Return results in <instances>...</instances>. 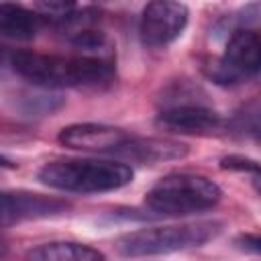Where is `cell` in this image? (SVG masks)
I'll use <instances>...</instances> for the list:
<instances>
[{"mask_svg":"<svg viewBox=\"0 0 261 261\" xmlns=\"http://www.w3.org/2000/svg\"><path fill=\"white\" fill-rule=\"evenodd\" d=\"M234 245H237L241 251L251 253V255H257V253L261 251V241H259L257 234H241V237H237Z\"/></svg>","mask_w":261,"mask_h":261,"instance_id":"15","label":"cell"},{"mask_svg":"<svg viewBox=\"0 0 261 261\" xmlns=\"http://www.w3.org/2000/svg\"><path fill=\"white\" fill-rule=\"evenodd\" d=\"M8 65L14 73L41 88L100 86L112 80V59L86 55H47L35 51H10Z\"/></svg>","mask_w":261,"mask_h":261,"instance_id":"1","label":"cell"},{"mask_svg":"<svg viewBox=\"0 0 261 261\" xmlns=\"http://www.w3.org/2000/svg\"><path fill=\"white\" fill-rule=\"evenodd\" d=\"M222 230V222L218 220H200L186 224H167L141 228L116 239V251L124 257H151V255H167L192 247H200L214 239Z\"/></svg>","mask_w":261,"mask_h":261,"instance_id":"3","label":"cell"},{"mask_svg":"<svg viewBox=\"0 0 261 261\" xmlns=\"http://www.w3.org/2000/svg\"><path fill=\"white\" fill-rule=\"evenodd\" d=\"M220 167L228 169V171H245V173H253L257 177L259 173V163L249 159V157H241V155H228L220 159Z\"/></svg>","mask_w":261,"mask_h":261,"instance_id":"14","label":"cell"},{"mask_svg":"<svg viewBox=\"0 0 261 261\" xmlns=\"http://www.w3.org/2000/svg\"><path fill=\"white\" fill-rule=\"evenodd\" d=\"M6 253V241L0 237V255H4Z\"/></svg>","mask_w":261,"mask_h":261,"instance_id":"17","label":"cell"},{"mask_svg":"<svg viewBox=\"0 0 261 261\" xmlns=\"http://www.w3.org/2000/svg\"><path fill=\"white\" fill-rule=\"evenodd\" d=\"M188 151H190L188 145L179 141L130 135V139L118 151L116 157L139 161V163H161V161H171V159H184Z\"/></svg>","mask_w":261,"mask_h":261,"instance_id":"10","label":"cell"},{"mask_svg":"<svg viewBox=\"0 0 261 261\" xmlns=\"http://www.w3.org/2000/svg\"><path fill=\"white\" fill-rule=\"evenodd\" d=\"M128 139H130V133L116 126H108V124H96V122L69 124L61 128L57 135V141L67 149L106 153L114 157L126 145Z\"/></svg>","mask_w":261,"mask_h":261,"instance_id":"7","label":"cell"},{"mask_svg":"<svg viewBox=\"0 0 261 261\" xmlns=\"http://www.w3.org/2000/svg\"><path fill=\"white\" fill-rule=\"evenodd\" d=\"M67 208L69 204L65 200L53 196L31 192H0V226L57 216Z\"/></svg>","mask_w":261,"mask_h":261,"instance_id":"9","label":"cell"},{"mask_svg":"<svg viewBox=\"0 0 261 261\" xmlns=\"http://www.w3.org/2000/svg\"><path fill=\"white\" fill-rule=\"evenodd\" d=\"M155 124L171 133L208 135L222 126V118L206 102H184L163 106L155 118Z\"/></svg>","mask_w":261,"mask_h":261,"instance_id":"8","label":"cell"},{"mask_svg":"<svg viewBox=\"0 0 261 261\" xmlns=\"http://www.w3.org/2000/svg\"><path fill=\"white\" fill-rule=\"evenodd\" d=\"M75 8H77V4H73V2H55V0H51V2H35L33 4V10L43 20L51 18V20H55L59 24H63L69 18V14H73Z\"/></svg>","mask_w":261,"mask_h":261,"instance_id":"13","label":"cell"},{"mask_svg":"<svg viewBox=\"0 0 261 261\" xmlns=\"http://www.w3.org/2000/svg\"><path fill=\"white\" fill-rule=\"evenodd\" d=\"M43 18L22 4L0 2V35L14 41H31L39 29Z\"/></svg>","mask_w":261,"mask_h":261,"instance_id":"11","label":"cell"},{"mask_svg":"<svg viewBox=\"0 0 261 261\" xmlns=\"http://www.w3.org/2000/svg\"><path fill=\"white\" fill-rule=\"evenodd\" d=\"M0 167H6V169H14L16 165H14L10 159H6V157H2V155H0Z\"/></svg>","mask_w":261,"mask_h":261,"instance_id":"16","label":"cell"},{"mask_svg":"<svg viewBox=\"0 0 261 261\" xmlns=\"http://www.w3.org/2000/svg\"><path fill=\"white\" fill-rule=\"evenodd\" d=\"M37 177L41 184L61 192L100 194L128 186L133 169L110 159H55L45 163Z\"/></svg>","mask_w":261,"mask_h":261,"instance_id":"2","label":"cell"},{"mask_svg":"<svg viewBox=\"0 0 261 261\" xmlns=\"http://www.w3.org/2000/svg\"><path fill=\"white\" fill-rule=\"evenodd\" d=\"M27 261H106L104 253L75 241H51L27 251Z\"/></svg>","mask_w":261,"mask_h":261,"instance_id":"12","label":"cell"},{"mask_svg":"<svg viewBox=\"0 0 261 261\" xmlns=\"http://www.w3.org/2000/svg\"><path fill=\"white\" fill-rule=\"evenodd\" d=\"M261 65V39L253 29H234L224 53L204 65V73L220 86H237L257 75Z\"/></svg>","mask_w":261,"mask_h":261,"instance_id":"5","label":"cell"},{"mask_svg":"<svg viewBox=\"0 0 261 261\" xmlns=\"http://www.w3.org/2000/svg\"><path fill=\"white\" fill-rule=\"evenodd\" d=\"M220 198L222 190L204 175L167 173L145 194V204L157 214L184 216L214 208Z\"/></svg>","mask_w":261,"mask_h":261,"instance_id":"4","label":"cell"},{"mask_svg":"<svg viewBox=\"0 0 261 261\" xmlns=\"http://www.w3.org/2000/svg\"><path fill=\"white\" fill-rule=\"evenodd\" d=\"M188 6L173 0H155L143 8L139 35L145 47L161 49L173 43L188 24Z\"/></svg>","mask_w":261,"mask_h":261,"instance_id":"6","label":"cell"}]
</instances>
